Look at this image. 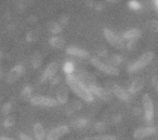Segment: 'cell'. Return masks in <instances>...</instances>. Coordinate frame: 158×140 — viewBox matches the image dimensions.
<instances>
[{
	"mask_svg": "<svg viewBox=\"0 0 158 140\" xmlns=\"http://www.w3.org/2000/svg\"><path fill=\"white\" fill-rule=\"evenodd\" d=\"M88 88H89V90L91 91V93L93 94V96L99 97L102 100H108V99H110V95L105 88H101V86H99V85H95V84H91Z\"/></svg>",
	"mask_w": 158,
	"mask_h": 140,
	"instance_id": "8fae6325",
	"label": "cell"
},
{
	"mask_svg": "<svg viewBox=\"0 0 158 140\" xmlns=\"http://www.w3.org/2000/svg\"><path fill=\"white\" fill-rule=\"evenodd\" d=\"M22 97L23 99H25V100H31V97H33V91H31V88H29V86H26V88L23 90L22 92Z\"/></svg>",
	"mask_w": 158,
	"mask_h": 140,
	"instance_id": "7402d4cb",
	"label": "cell"
},
{
	"mask_svg": "<svg viewBox=\"0 0 158 140\" xmlns=\"http://www.w3.org/2000/svg\"><path fill=\"white\" fill-rule=\"evenodd\" d=\"M153 84L157 88L158 86V77H154L153 78Z\"/></svg>",
	"mask_w": 158,
	"mask_h": 140,
	"instance_id": "1f68e13d",
	"label": "cell"
},
{
	"mask_svg": "<svg viewBox=\"0 0 158 140\" xmlns=\"http://www.w3.org/2000/svg\"><path fill=\"white\" fill-rule=\"evenodd\" d=\"M50 31L51 33H61V30H62V28H61V26H60L57 23H51L50 24Z\"/></svg>",
	"mask_w": 158,
	"mask_h": 140,
	"instance_id": "4316f807",
	"label": "cell"
},
{
	"mask_svg": "<svg viewBox=\"0 0 158 140\" xmlns=\"http://www.w3.org/2000/svg\"><path fill=\"white\" fill-rule=\"evenodd\" d=\"M146 25H147V27H148L149 30L154 31V33H158V21L157 20L149 21Z\"/></svg>",
	"mask_w": 158,
	"mask_h": 140,
	"instance_id": "cb8c5ba5",
	"label": "cell"
},
{
	"mask_svg": "<svg viewBox=\"0 0 158 140\" xmlns=\"http://www.w3.org/2000/svg\"><path fill=\"white\" fill-rule=\"evenodd\" d=\"M0 79H1V69H0Z\"/></svg>",
	"mask_w": 158,
	"mask_h": 140,
	"instance_id": "d590c367",
	"label": "cell"
},
{
	"mask_svg": "<svg viewBox=\"0 0 158 140\" xmlns=\"http://www.w3.org/2000/svg\"><path fill=\"white\" fill-rule=\"evenodd\" d=\"M128 5H129V8H130V9L134 10V11H138V10H140V9H141L140 2H139V1H136V0H130Z\"/></svg>",
	"mask_w": 158,
	"mask_h": 140,
	"instance_id": "d4e9b609",
	"label": "cell"
},
{
	"mask_svg": "<svg viewBox=\"0 0 158 140\" xmlns=\"http://www.w3.org/2000/svg\"><path fill=\"white\" fill-rule=\"evenodd\" d=\"M144 85H145L144 80H143L142 78H138V79H135L131 84H130L129 91H128V92H129V94H131V95L138 94L140 91L143 90Z\"/></svg>",
	"mask_w": 158,
	"mask_h": 140,
	"instance_id": "4fadbf2b",
	"label": "cell"
},
{
	"mask_svg": "<svg viewBox=\"0 0 158 140\" xmlns=\"http://www.w3.org/2000/svg\"><path fill=\"white\" fill-rule=\"evenodd\" d=\"M154 58H155V54L153 52L144 53L140 58H138L135 61H133V63L128 66V71L129 72H136L139 70L147 67L154 60Z\"/></svg>",
	"mask_w": 158,
	"mask_h": 140,
	"instance_id": "7a4b0ae2",
	"label": "cell"
},
{
	"mask_svg": "<svg viewBox=\"0 0 158 140\" xmlns=\"http://www.w3.org/2000/svg\"><path fill=\"white\" fill-rule=\"evenodd\" d=\"M66 83H67L68 88L77 95L80 99L87 101V103H91L94 99V96L89 90L87 85L82 81L79 80L78 77L74 75H66Z\"/></svg>",
	"mask_w": 158,
	"mask_h": 140,
	"instance_id": "6da1fadb",
	"label": "cell"
},
{
	"mask_svg": "<svg viewBox=\"0 0 158 140\" xmlns=\"http://www.w3.org/2000/svg\"><path fill=\"white\" fill-rule=\"evenodd\" d=\"M91 64H92L97 69H99L100 71L106 73V75L117 76L119 73V70L117 67H115V66H113V65H108V64L104 63V61H102L101 59L97 58V57L91 58Z\"/></svg>",
	"mask_w": 158,
	"mask_h": 140,
	"instance_id": "277c9868",
	"label": "cell"
},
{
	"mask_svg": "<svg viewBox=\"0 0 158 140\" xmlns=\"http://www.w3.org/2000/svg\"><path fill=\"white\" fill-rule=\"evenodd\" d=\"M110 2H112V3H117L119 1V0H108Z\"/></svg>",
	"mask_w": 158,
	"mask_h": 140,
	"instance_id": "e575fe53",
	"label": "cell"
},
{
	"mask_svg": "<svg viewBox=\"0 0 158 140\" xmlns=\"http://www.w3.org/2000/svg\"><path fill=\"white\" fill-rule=\"evenodd\" d=\"M142 105H143V110H144V118L146 122H152L154 120V101L152 99V97L148 94H145L142 98Z\"/></svg>",
	"mask_w": 158,
	"mask_h": 140,
	"instance_id": "5b68a950",
	"label": "cell"
},
{
	"mask_svg": "<svg viewBox=\"0 0 158 140\" xmlns=\"http://www.w3.org/2000/svg\"><path fill=\"white\" fill-rule=\"evenodd\" d=\"M27 40H28V41H35V40H37V33L34 30L28 33V35H27Z\"/></svg>",
	"mask_w": 158,
	"mask_h": 140,
	"instance_id": "f1b7e54d",
	"label": "cell"
},
{
	"mask_svg": "<svg viewBox=\"0 0 158 140\" xmlns=\"http://www.w3.org/2000/svg\"><path fill=\"white\" fill-rule=\"evenodd\" d=\"M82 140H116V137L113 135H97L91 136V137H86Z\"/></svg>",
	"mask_w": 158,
	"mask_h": 140,
	"instance_id": "ffe728a7",
	"label": "cell"
},
{
	"mask_svg": "<svg viewBox=\"0 0 158 140\" xmlns=\"http://www.w3.org/2000/svg\"><path fill=\"white\" fill-rule=\"evenodd\" d=\"M49 42H50V45L54 49H62V48H64V45H65V41H64L61 37H59V36L52 37L50 40H49Z\"/></svg>",
	"mask_w": 158,
	"mask_h": 140,
	"instance_id": "d6986e66",
	"label": "cell"
},
{
	"mask_svg": "<svg viewBox=\"0 0 158 140\" xmlns=\"http://www.w3.org/2000/svg\"><path fill=\"white\" fill-rule=\"evenodd\" d=\"M154 3H155V7H156V9L158 10V0H154Z\"/></svg>",
	"mask_w": 158,
	"mask_h": 140,
	"instance_id": "836d02e7",
	"label": "cell"
},
{
	"mask_svg": "<svg viewBox=\"0 0 158 140\" xmlns=\"http://www.w3.org/2000/svg\"><path fill=\"white\" fill-rule=\"evenodd\" d=\"M112 91L113 93H114V95L117 97L118 99H120V100H123V101H127L128 99H129V92H127L126 90H123V88H120L119 85H116V84H114L112 88Z\"/></svg>",
	"mask_w": 158,
	"mask_h": 140,
	"instance_id": "2e32d148",
	"label": "cell"
},
{
	"mask_svg": "<svg viewBox=\"0 0 158 140\" xmlns=\"http://www.w3.org/2000/svg\"><path fill=\"white\" fill-rule=\"evenodd\" d=\"M66 54L70 55V56L79 57V58H89V52L84 49L76 48V46H69L66 49Z\"/></svg>",
	"mask_w": 158,
	"mask_h": 140,
	"instance_id": "7c38bea8",
	"label": "cell"
},
{
	"mask_svg": "<svg viewBox=\"0 0 158 140\" xmlns=\"http://www.w3.org/2000/svg\"><path fill=\"white\" fill-rule=\"evenodd\" d=\"M56 101L57 103L65 105L68 103V88L66 86H60L56 91Z\"/></svg>",
	"mask_w": 158,
	"mask_h": 140,
	"instance_id": "5bb4252c",
	"label": "cell"
},
{
	"mask_svg": "<svg viewBox=\"0 0 158 140\" xmlns=\"http://www.w3.org/2000/svg\"><path fill=\"white\" fill-rule=\"evenodd\" d=\"M57 71H59V64H57L56 61H51L46 67L44 72H42L41 80L42 81H47V80H49V79H52L57 73Z\"/></svg>",
	"mask_w": 158,
	"mask_h": 140,
	"instance_id": "30bf717a",
	"label": "cell"
},
{
	"mask_svg": "<svg viewBox=\"0 0 158 140\" xmlns=\"http://www.w3.org/2000/svg\"><path fill=\"white\" fill-rule=\"evenodd\" d=\"M11 109H12V103H5V106L2 107V112L5 114H7V115H9Z\"/></svg>",
	"mask_w": 158,
	"mask_h": 140,
	"instance_id": "83f0119b",
	"label": "cell"
},
{
	"mask_svg": "<svg viewBox=\"0 0 158 140\" xmlns=\"http://www.w3.org/2000/svg\"><path fill=\"white\" fill-rule=\"evenodd\" d=\"M33 131L34 136H35L36 140H44L47 137V133L44 127L42 126L40 123H35L33 126Z\"/></svg>",
	"mask_w": 158,
	"mask_h": 140,
	"instance_id": "e0dca14e",
	"label": "cell"
},
{
	"mask_svg": "<svg viewBox=\"0 0 158 140\" xmlns=\"http://www.w3.org/2000/svg\"><path fill=\"white\" fill-rule=\"evenodd\" d=\"M95 128H97V130H104L106 128V125L103 122H100L95 125Z\"/></svg>",
	"mask_w": 158,
	"mask_h": 140,
	"instance_id": "f546056e",
	"label": "cell"
},
{
	"mask_svg": "<svg viewBox=\"0 0 158 140\" xmlns=\"http://www.w3.org/2000/svg\"><path fill=\"white\" fill-rule=\"evenodd\" d=\"M20 140H36V139H33L31 136L22 133V134H20Z\"/></svg>",
	"mask_w": 158,
	"mask_h": 140,
	"instance_id": "4dcf8cb0",
	"label": "cell"
},
{
	"mask_svg": "<svg viewBox=\"0 0 158 140\" xmlns=\"http://www.w3.org/2000/svg\"><path fill=\"white\" fill-rule=\"evenodd\" d=\"M68 131H69V126L68 125H60V126H56L55 128L51 129L47 134L46 140H59L60 138L65 136Z\"/></svg>",
	"mask_w": 158,
	"mask_h": 140,
	"instance_id": "52a82bcc",
	"label": "cell"
},
{
	"mask_svg": "<svg viewBox=\"0 0 158 140\" xmlns=\"http://www.w3.org/2000/svg\"><path fill=\"white\" fill-rule=\"evenodd\" d=\"M29 101H31V105L35 106V107H41V108H53L59 105L55 98L48 97V96H42V95L33 96Z\"/></svg>",
	"mask_w": 158,
	"mask_h": 140,
	"instance_id": "3957f363",
	"label": "cell"
},
{
	"mask_svg": "<svg viewBox=\"0 0 158 140\" xmlns=\"http://www.w3.org/2000/svg\"><path fill=\"white\" fill-rule=\"evenodd\" d=\"M24 72H25L24 66L16 65L7 73V78H6V80H7L8 83H14V82H16L23 75H24Z\"/></svg>",
	"mask_w": 158,
	"mask_h": 140,
	"instance_id": "9c48e42d",
	"label": "cell"
},
{
	"mask_svg": "<svg viewBox=\"0 0 158 140\" xmlns=\"http://www.w3.org/2000/svg\"><path fill=\"white\" fill-rule=\"evenodd\" d=\"M141 33H142L141 30H139L136 28H132L126 31L121 38H123V40H126L128 42H134L135 40H138L141 37Z\"/></svg>",
	"mask_w": 158,
	"mask_h": 140,
	"instance_id": "9a60e30c",
	"label": "cell"
},
{
	"mask_svg": "<svg viewBox=\"0 0 158 140\" xmlns=\"http://www.w3.org/2000/svg\"><path fill=\"white\" fill-rule=\"evenodd\" d=\"M103 33H104V37L105 39L107 40V42L113 45L114 48L116 49H123L125 46V42H123V38L119 37L117 33H115L114 31H112L110 29H107L105 28L103 30Z\"/></svg>",
	"mask_w": 158,
	"mask_h": 140,
	"instance_id": "8992f818",
	"label": "cell"
},
{
	"mask_svg": "<svg viewBox=\"0 0 158 140\" xmlns=\"http://www.w3.org/2000/svg\"><path fill=\"white\" fill-rule=\"evenodd\" d=\"M14 123H15V116L10 114V115H8L7 119L5 120V126L10 127V126H12V125H14Z\"/></svg>",
	"mask_w": 158,
	"mask_h": 140,
	"instance_id": "484cf974",
	"label": "cell"
},
{
	"mask_svg": "<svg viewBox=\"0 0 158 140\" xmlns=\"http://www.w3.org/2000/svg\"><path fill=\"white\" fill-rule=\"evenodd\" d=\"M63 70L66 75H73V71H74V65H73L70 61H66L63 65Z\"/></svg>",
	"mask_w": 158,
	"mask_h": 140,
	"instance_id": "603a6c76",
	"label": "cell"
},
{
	"mask_svg": "<svg viewBox=\"0 0 158 140\" xmlns=\"http://www.w3.org/2000/svg\"><path fill=\"white\" fill-rule=\"evenodd\" d=\"M156 128L154 126H142L139 127L134 130L133 133V138L136 140H142L145 138H148L151 136L155 135L156 134Z\"/></svg>",
	"mask_w": 158,
	"mask_h": 140,
	"instance_id": "ba28073f",
	"label": "cell"
},
{
	"mask_svg": "<svg viewBox=\"0 0 158 140\" xmlns=\"http://www.w3.org/2000/svg\"><path fill=\"white\" fill-rule=\"evenodd\" d=\"M0 140H16V139L11 138V137H6V136H2V137H0Z\"/></svg>",
	"mask_w": 158,
	"mask_h": 140,
	"instance_id": "d6a6232c",
	"label": "cell"
},
{
	"mask_svg": "<svg viewBox=\"0 0 158 140\" xmlns=\"http://www.w3.org/2000/svg\"><path fill=\"white\" fill-rule=\"evenodd\" d=\"M157 88V91H158V86H157V88Z\"/></svg>",
	"mask_w": 158,
	"mask_h": 140,
	"instance_id": "8d00e7d4",
	"label": "cell"
},
{
	"mask_svg": "<svg viewBox=\"0 0 158 140\" xmlns=\"http://www.w3.org/2000/svg\"><path fill=\"white\" fill-rule=\"evenodd\" d=\"M42 65V55L39 52H35L31 56V66L34 69H39Z\"/></svg>",
	"mask_w": 158,
	"mask_h": 140,
	"instance_id": "ac0fdd59",
	"label": "cell"
},
{
	"mask_svg": "<svg viewBox=\"0 0 158 140\" xmlns=\"http://www.w3.org/2000/svg\"><path fill=\"white\" fill-rule=\"evenodd\" d=\"M88 124V120L87 119H84V118H80V119H77V120L73 121L70 123V126L73 128H82V127L87 126Z\"/></svg>",
	"mask_w": 158,
	"mask_h": 140,
	"instance_id": "44dd1931",
	"label": "cell"
}]
</instances>
